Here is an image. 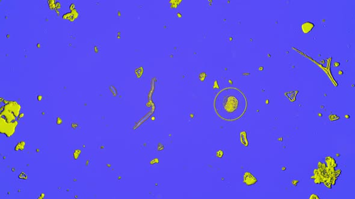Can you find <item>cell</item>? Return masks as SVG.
<instances>
[{
	"label": "cell",
	"mask_w": 355,
	"mask_h": 199,
	"mask_svg": "<svg viewBox=\"0 0 355 199\" xmlns=\"http://www.w3.org/2000/svg\"><path fill=\"white\" fill-rule=\"evenodd\" d=\"M217 114L226 121H235L246 112L247 101L244 94L236 88H226L220 91L214 101Z\"/></svg>",
	"instance_id": "6da1fadb"
},
{
	"label": "cell",
	"mask_w": 355,
	"mask_h": 199,
	"mask_svg": "<svg viewBox=\"0 0 355 199\" xmlns=\"http://www.w3.org/2000/svg\"><path fill=\"white\" fill-rule=\"evenodd\" d=\"M244 181L247 185H251L257 182V178L250 173L246 172L244 175Z\"/></svg>",
	"instance_id": "7a4b0ae2"
},
{
	"label": "cell",
	"mask_w": 355,
	"mask_h": 199,
	"mask_svg": "<svg viewBox=\"0 0 355 199\" xmlns=\"http://www.w3.org/2000/svg\"><path fill=\"white\" fill-rule=\"evenodd\" d=\"M314 27V24L311 22H305L302 25V29L305 33H308Z\"/></svg>",
	"instance_id": "3957f363"
},
{
	"label": "cell",
	"mask_w": 355,
	"mask_h": 199,
	"mask_svg": "<svg viewBox=\"0 0 355 199\" xmlns=\"http://www.w3.org/2000/svg\"><path fill=\"white\" fill-rule=\"evenodd\" d=\"M24 145H25V142L19 143L17 146H19V149L20 150H22L24 148Z\"/></svg>",
	"instance_id": "277c9868"
}]
</instances>
